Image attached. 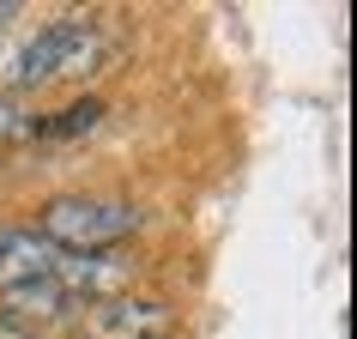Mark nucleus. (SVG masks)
<instances>
[{
	"label": "nucleus",
	"mask_w": 357,
	"mask_h": 339,
	"mask_svg": "<svg viewBox=\"0 0 357 339\" xmlns=\"http://www.w3.org/2000/svg\"><path fill=\"white\" fill-rule=\"evenodd\" d=\"M128 230H139V212L128 206V200H55V206L43 212V230L37 236H49L55 248H67V255H97V248L121 243Z\"/></svg>",
	"instance_id": "obj_2"
},
{
	"label": "nucleus",
	"mask_w": 357,
	"mask_h": 339,
	"mask_svg": "<svg viewBox=\"0 0 357 339\" xmlns=\"http://www.w3.org/2000/svg\"><path fill=\"white\" fill-rule=\"evenodd\" d=\"M103 49H109V37H103L91 19H55V24H43L37 37L13 55L6 79H13L19 91L55 85V79H79V73H91L97 61H103Z\"/></svg>",
	"instance_id": "obj_1"
},
{
	"label": "nucleus",
	"mask_w": 357,
	"mask_h": 339,
	"mask_svg": "<svg viewBox=\"0 0 357 339\" xmlns=\"http://www.w3.org/2000/svg\"><path fill=\"white\" fill-rule=\"evenodd\" d=\"M97 103H79V110H61V121H55V133H85V128H97Z\"/></svg>",
	"instance_id": "obj_6"
},
{
	"label": "nucleus",
	"mask_w": 357,
	"mask_h": 339,
	"mask_svg": "<svg viewBox=\"0 0 357 339\" xmlns=\"http://www.w3.org/2000/svg\"><path fill=\"white\" fill-rule=\"evenodd\" d=\"M6 309H13V327H19V321H55V315H67V309H73V297H67V291L43 273V279L6 285Z\"/></svg>",
	"instance_id": "obj_5"
},
{
	"label": "nucleus",
	"mask_w": 357,
	"mask_h": 339,
	"mask_svg": "<svg viewBox=\"0 0 357 339\" xmlns=\"http://www.w3.org/2000/svg\"><path fill=\"white\" fill-rule=\"evenodd\" d=\"M6 133H13V110H6V103H0V140H6Z\"/></svg>",
	"instance_id": "obj_8"
},
{
	"label": "nucleus",
	"mask_w": 357,
	"mask_h": 339,
	"mask_svg": "<svg viewBox=\"0 0 357 339\" xmlns=\"http://www.w3.org/2000/svg\"><path fill=\"white\" fill-rule=\"evenodd\" d=\"M164 321H169V309L151 297H103V303H91L85 333L91 339H164Z\"/></svg>",
	"instance_id": "obj_3"
},
{
	"label": "nucleus",
	"mask_w": 357,
	"mask_h": 339,
	"mask_svg": "<svg viewBox=\"0 0 357 339\" xmlns=\"http://www.w3.org/2000/svg\"><path fill=\"white\" fill-rule=\"evenodd\" d=\"M0 339H37L31 327H13V321H0Z\"/></svg>",
	"instance_id": "obj_7"
},
{
	"label": "nucleus",
	"mask_w": 357,
	"mask_h": 339,
	"mask_svg": "<svg viewBox=\"0 0 357 339\" xmlns=\"http://www.w3.org/2000/svg\"><path fill=\"white\" fill-rule=\"evenodd\" d=\"M55 255L61 248L49 243V236L0 225V291H6V285H24V279H43V273L55 266Z\"/></svg>",
	"instance_id": "obj_4"
}]
</instances>
